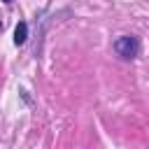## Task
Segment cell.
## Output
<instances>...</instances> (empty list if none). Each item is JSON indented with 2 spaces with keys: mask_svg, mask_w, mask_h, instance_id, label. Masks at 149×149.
<instances>
[{
  "mask_svg": "<svg viewBox=\"0 0 149 149\" xmlns=\"http://www.w3.org/2000/svg\"><path fill=\"white\" fill-rule=\"evenodd\" d=\"M114 51L121 56V58H133L137 54V40L130 37V35H123L114 42Z\"/></svg>",
  "mask_w": 149,
  "mask_h": 149,
  "instance_id": "cell-1",
  "label": "cell"
},
{
  "mask_svg": "<svg viewBox=\"0 0 149 149\" xmlns=\"http://www.w3.org/2000/svg\"><path fill=\"white\" fill-rule=\"evenodd\" d=\"M26 37H28V26L21 21V23H16V28H14V44H16V47L23 44Z\"/></svg>",
  "mask_w": 149,
  "mask_h": 149,
  "instance_id": "cell-2",
  "label": "cell"
},
{
  "mask_svg": "<svg viewBox=\"0 0 149 149\" xmlns=\"http://www.w3.org/2000/svg\"><path fill=\"white\" fill-rule=\"evenodd\" d=\"M2 2H12V0H2Z\"/></svg>",
  "mask_w": 149,
  "mask_h": 149,
  "instance_id": "cell-3",
  "label": "cell"
}]
</instances>
